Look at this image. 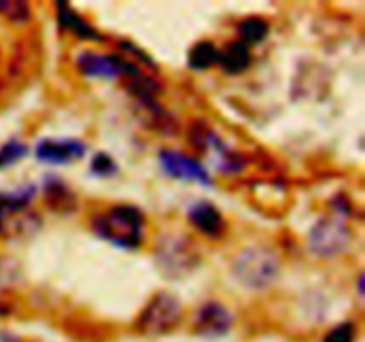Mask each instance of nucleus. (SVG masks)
Instances as JSON below:
<instances>
[{
	"label": "nucleus",
	"instance_id": "f257e3e1",
	"mask_svg": "<svg viewBox=\"0 0 365 342\" xmlns=\"http://www.w3.org/2000/svg\"><path fill=\"white\" fill-rule=\"evenodd\" d=\"M96 235L113 242L118 248H139L145 239V214L134 205H114L91 219Z\"/></svg>",
	"mask_w": 365,
	"mask_h": 342
},
{
	"label": "nucleus",
	"instance_id": "f03ea898",
	"mask_svg": "<svg viewBox=\"0 0 365 342\" xmlns=\"http://www.w3.org/2000/svg\"><path fill=\"white\" fill-rule=\"evenodd\" d=\"M280 274L278 255L264 246H250L239 252L232 262V276L250 291H266Z\"/></svg>",
	"mask_w": 365,
	"mask_h": 342
},
{
	"label": "nucleus",
	"instance_id": "7ed1b4c3",
	"mask_svg": "<svg viewBox=\"0 0 365 342\" xmlns=\"http://www.w3.org/2000/svg\"><path fill=\"white\" fill-rule=\"evenodd\" d=\"M200 262L196 248L185 235H164L155 246V264L164 276L182 278L191 274Z\"/></svg>",
	"mask_w": 365,
	"mask_h": 342
},
{
	"label": "nucleus",
	"instance_id": "20e7f679",
	"mask_svg": "<svg viewBox=\"0 0 365 342\" xmlns=\"http://www.w3.org/2000/svg\"><path fill=\"white\" fill-rule=\"evenodd\" d=\"M182 316V305L171 292H159L145 306L138 319V328L145 335H163L177 326Z\"/></svg>",
	"mask_w": 365,
	"mask_h": 342
},
{
	"label": "nucleus",
	"instance_id": "39448f33",
	"mask_svg": "<svg viewBox=\"0 0 365 342\" xmlns=\"http://www.w3.org/2000/svg\"><path fill=\"white\" fill-rule=\"evenodd\" d=\"M349 228L341 217L328 216L317 221L309 234V246L317 256L334 259L349 246Z\"/></svg>",
	"mask_w": 365,
	"mask_h": 342
},
{
	"label": "nucleus",
	"instance_id": "423d86ee",
	"mask_svg": "<svg viewBox=\"0 0 365 342\" xmlns=\"http://www.w3.org/2000/svg\"><path fill=\"white\" fill-rule=\"evenodd\" d=\"M159 162L168 177L177 178V180L198 182L203 185L212 184L207 167L187 153L178 152V150H163L159 153Z\"/></svg>",
	"mask_w": 365,
	"mask_h": 342
},
{
	"label": "nucleus",
	"instance_id": "0eeeda50",
	"mask_svg": "<svg viewBox=\"0 0 365 342\" xmlns=\"http://www.w3.org/2000/svg\"><path fill=\"white\" fill-rule=\"evenodd\" d=\"M86 145L78 139H43L36 146V157L41 162L70 164L86 155Z\"/></svg>",
	"mask_w": 365,
	"mask_h": 342
},
{
	"label": "nucleus",
	"instance_id": "6e6552de",
	"mask_svg": "<svg viewBox=\"0 0 365 342\" xmlns=\"http://www.w3.org/2000/svg\"><path fill=\"white\" fill-rule=\"evenodd\" d=\"M232 314L225 305L217 301H207L205 305L200 306L198 314H196L195 328L196 333L203 335V337H221V335L228 333L232 326Z\"/></svg>",
	"mask_w": 365,
	"mask_h": 342
},
{
	"label": "nucleus",
	"instance_id": "1a4fd4ad",
	"mask_svg": "<svg viewBox=\"0 0 365 342\" xmlns=\"http://www.w3.org/2000/svg\"><path fill=\"white\" fill-rule=\"evenodd\" d=\"M77 68L84 77L116 78L123 73V61L109 53L84 50L78 53Z\"/></svg>",
	"mask_w": 365,
	"mask_h": 342
},
{
	"label": "nucleus",
	"instance_id": "9d476101",
	"mask_svg": "<svg viewBox=\"0 0 365 342\" xmlns=\"http://www.w3.org/2000/svg\"><path fill=\"white\" fill-rule=\"evenodd\" d=\"M187 219L200 234L207 235V237H220L225 232L223 214L209 202L192 203L187 212Z\"/></svg>",
	"mask_w": 365,
	"mask_h": 342
},
{
	"label": "nucleus",
	"instance_id": "9b49d317",
	"mask_svg": "<svg viewBox=\"0 0 365 342\" xmlns=\"http://www.w3.org/2000/svg\"><path fill=\"white\" fill-rule=\"evenodd\" d=\"M217 64H221L223 71L228 75L242 73L252 64V48L242 41H239V39L237 41L227 43V46L220 50Z\"/></svg>",
	"mask_w": 365,
	"mask_h": 342
},
{
	"label": "nucleus",
	"instance_id": "f8f14e48",
	"mask_svg": "<svg viewBox=\"0 0 365 342\" xmlns=\"http://www.w3.org/2000/svg\"><path fill=\"white\" fill-rule=\"evenodd\" d=\"M57 20H59L61 28L71 32V34L77 36V38L91 39V41H100V39H102V36L96 32V28L91 27L84 18L78 16V14L75 13L70 6H66V4H57Z\"/></svg>",
	"mask_w": 365,
	"mask_h": 342
},
{
	"label": "nucleus",
	"instance_id": "ddd939ff",
	"mask_svg": "<svg viewBox=\"0 0 365 342\" xmlns=\"http://www.w3.org/2000/svg\"><path fill=\"white\" fill-rule=\"evenodd\" d=\"M217 61H220V48L209 39L198 41L189 50L187 63L192 70H207L217 64Z\"/></svg>",
	"mask_w": 365,
	"mask_h": 342
},
{
	"label": "nucleus",
	"instance_id": "4468645a",
	"mask_svg": "<svg viewBox=\"0 0 365 342\" xmlns=\"http://www.w3.org/2000/svg\"><path fill=\"white\" fill-rule=\"evenodd\" d=\"M237 32L241 36L239 41H242L245 45H259L269 34V24L266 20H262V18H246V20H242L239 24Z\"/></svg>",
	"mask_w": 365,
	"mask_h": 342
},
{
	"label": "nucleus",
	"instance_id": "2eb2a0df",
	"mask_svg": "<svg viewBox=\"0 0 365 342\" xmlns=\"http://www.w3.org/2000/svg\"><path fill=\"white\" fill-rule=\"evenodd\" d=\"M0 14L9 21L24 24L31 18L32 11L27 2H0Z\"/></svg>",
	"mask_w": 365,
	"mask_h": 342
},
{
	"label": "nucleus",
	"instance_id": "dca6fc26",
	"mask_svg": "<svg viewBox=\"0 0 365 342\" xmlns=\"http://www.w3.org/2000/svg\"><path fill=\"white\" fill-rule=\"evenodd\" d=\"M356 338V326L355 323H341L335 328H331L323 338V342H355Z\"/></svg>",
	"mask_w": 365,
	"mask_h": 342
},
{
	"label": "nucleus",
	"instance_id": "f3484780",
	"mask_svg": "<svg viewBox=\"0 0 365 342\" xmlns=\"http://www.w3.org/2000/svg\"><path fill=\"white\" fill-rule=\"evenodd\" d=\"M27 153V146L20 141H9L0 148V167L16 162Z\"/></svg>",
	"mask_w": 365,
	"mask_h": 342
},
{
	"label": "nucleus",
	"instance_id": "a211bd4d",
	"mask_svg": "<svg viewBox=\"0 0 365 342\" xmlns=\"http://www.w3.org/2000/svg\"><path fill=\"white\" fill-rule=\"evenodd\" d=\"M91 170L98 177H110V175L116 173L118 166L113 160V157L107 155V153H98L96 157H93Z\"/></svg>",
	"mask_w": 365,
	"mask_h": 342
},
{
	"label": "nucleus",
	"instance_id": "6ab92c4d",
	"mask_svg": "<svg viewBox=\"0 0 365 342\" xmlns=\"http://www.w3.org/2000/svg\"><path fill=\"white\" fill-rule=\"evenodd\" d=\"M7 212H13L9 205V198H7V195H0V228H2V221Z\"/></svg>",
	"mask_w": 365,
	"mask_h": 342
}]
</instances>
